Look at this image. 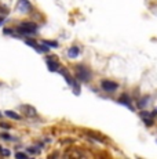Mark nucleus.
<instances>
[{"instance_id": "nucleus-1", "label": "nucleus", "mask_w": 157, "mask_h": 159, "mask_svg": "<svg viewBox=\"0 0 157 159\" xmlns=\"http://www.w3.org/2000/svg\"><path fill=\"white\" fill-rule=\"evenodd\" d=\"M17 33L22 38V36H31V35H36L39 32V25L32 21H23L15 28Z\"/></svg>"}, {"instance_id": "nucleus-2", "label": "nucleus", "mask_w": 157, "mask_h": 159, "mask_svg": "<svg viewBox=\"0 0 157 159\" xmlns=\"http://www.w3.org/2000/svg\"><path fill=\"white\" fill-rule=\"evenodd\" d=\"M74 69H76V78H77V80L86 82V83L91 80L92 73H91V71L88 69V66H86L84 64H77Z\"/></svg>"}, {"instance_id": "nucleus-3", "label": "nucleus", "mask_w": 157, "mask_h": 159, "mask_svg": "<svg viewBox=\"0 0 157 159\" xmlns=\"http://www.w3.org/2000/svg\"><path fill=\"white\" fill-rule=\"evenodd\" d=\"M25 43L28 44V46H31L32 48H35L37 53H43V54H46V53H48L50 51V47H48L47 44H44V43H37V42L35 40V39H25Z\"/></svg>"}, {"instance_id": "nucleus-4", "label": "nucleus", "mask_w": 157, "mask_h": 159, "mask_svg": "<svg viewBox=\"0 0 157 159\" xmlns=\"http://www.w3.org/2000/svg\"><path fill=\"white\" fill-rule=\"evenodd\" d=\"M101 87H102V90L106 91V93H113V91H116L117 89H119V84L113 80H102Z\"/></svg>"}, {"instance_id": "nucleus-5", "label": "nucleus", "mask_w": 157, "mask_h": 159, "mask_svg": "<svg viewBox=\"0 0 157 159\" xmlns=\"http://www.w3.org/2000/svg\"><path fill=\"white\" fill-rule=\"evenodd\" d=\"M17 10L19 11V13H31L32 10V3L29 2V0H18L17 3Z\"/></svg>"}, {"instance_id": "nucleus-6", "label": "nucleus", "mask_w": 157, "mask_h": 159, "mask_svg": "<svg viewBox=\"0 0 157 159\" xmlns=\"http://www.w3.org/2000/svg\"><path fill=\"white\" fill-rule=\"evenodd\" d=\"M19 111L22 112L23 115L29 116V118H35V116L37 115V111H36V109L33 108L32 105H29V104H25V105H21V107H19Z\"/></svg>"}, {"instance_id": "nucleus-7", "label": "nucleus", "mask_w": 157, "mask_h": 159, "mask_svg": "<svg viewBox=\"0 0 157 159\" xmlns=\"http://www.w3.org/2000/svg\"><path fill=\"white\" fill-rule=\"evenodd\" d=\"M46 64H47V68H48V71L50 72H58L59 68H61L59 64H58V61L54 60V58H51V57L46 58Z\"/></svg>"}, {"instance_id": "nucleus-8", "label": "nucleus", "mask_w": 157, "mask_h": 159, "mask_svg": "<svg viewBox=\"0 0 157 159\" xmlns=\"http://www.w3.org/2000/svg\"><path fill=\"white\" fill-rule=\"evenodd\" d=\"M117 102L119 104H121V105H125L127 108H129L131 111H134V107L131 105V98H129V96L128 94H121V96L119 97V100H117Z\"/></svg>"}, {"instance_id": "nucleus-9", "label": "nucleus", "mask_w": 157, "mask_h": 159, "mask_svg": "<svg viewBox=\"0 0 157 159\" xmlns=\"http://www.w3.org/2000/svg\"><path fill=\"white\" fill-rule=\"evenodd\" d=\"M78 54H80V48H78L77 46H73V47H70L68 50V57L72 58V60H73V58H76Z\"/></svg>"}, {"instance_id": "nucleus-10", "label": "nucleus", "mask_w": 157, "mask_h": 159, "mask_svg": "<svg viewBox=\"0 0 157 159\" xmlns=\"http://www.w3.org/2000/svg\"><path fill=\"white\" fill-rule=\"evenodd\" d=\"M4 115L7 116V118H10V119H14V120H19L21 119V115H18L17 112H14V111H6Z\"/></svg>"}, {"instance_id": "nucleus-11", "label": "nucleus", "mask_w": 157, "mask_h": 159, "mask_svg": "<svg viewBox=\"0 0 157 159\" xmlns=\"http://www.w3.org/2000/svg\"><path fill=\"white\" fill-rule=\"evenodd\" d=\"M87 136H88L90 139H92V140H95V141H98V143H104V139H101V137H99L98 134H95L94 131H87Z\"/></svg>"}, {"instance_id": "nucleus-12", "label": "nucleus", "mask_w": 157, "mask_h": 159, "mask_svg": "<svg viewBox=\"0 0 157 159\" xmlns=\"http://www.w3.org/2000/svg\"><path fill=\"white\" fill-rule=\"evenodd\" d=\"M65 157H78V158H83L84 155L81 154V152H78V151H68L65 154Z\"/></svg>"}, {"instance_id": "nucleus-13", "label": "nucleus", "mask_w": 157, "mask_h": 159, "mask_svg": "<svg viewBox=\"0 0 157 159\" xmlns=\"http://www.w3.org/2000/svg\"><path fill=\"white\" fill-rule=\"evenodd\" d=\"M147 101H149V97H143L142 100L138 101V108H145L147 105Z\"/></svg>"}, {"instance_id": "nucleus-14", "label": "nucleus", "mask_w": 157, "mask_h": 159, "mask_svg": "<svg viewBox=\"0 0 157 159\" xmlns=\"http://www.w3.org/2000/svg\"><path fill=\"white\" fill-rule=\"evenodd\" d=\"M43 43L44 44H47L48 46V47H50V48H57V47H58V42H53V40H43Z\"/></svg>"}, {"instance_id": "nucleus-15", "label": "nucleus", "mask_w": 157, "mask_h": 159, "mask_svg": "<svg viewBox=\"0 0 157 159\" xmlns=\"http://www.w3.org/2000/svg\"><path fill=\"white\" fill-rule=\"evenodd\" d=\"M0 137H2L3 140H8V141H15V139H13V136H10L8 133H2V134H0Z\"/></svg>"}, {"instance_id": "nucleus-16", "label": "nucleus", "mask_w": 157, "mask_h": 159, "mask_svg": "<svg viewBox=\"0 0 157 159\" xmlns=\"http://www.w3.org/2000/svg\"><path fill=\"white\" fill-rule=\"evenodd\" d=\"M15 158H18V159H26L28 158V154H23V152H17L15 154Z\"/></svg>"}, {"instance_id": "nucleus-17", "label": "nucleus", "mask_w": 157, "mask_h": 159, "mask_svg": "<svg viewBox=\"0 0 157 159\" xmlns=\"http://www.w3.org/2000/svg\"><path fill=\"white\" fill-rule=\"evenodd\" d=\"M143 122H145L146 126H152L153 125V118H146V119H143Z\"/></svg>"}, {"instance_id": "nucleus-18", "label": "nucleus", "mask_w": 157, "mask_h": 159, "mask_svg": "<svg viewBox=\"0 0 157 159\" xmlns=\"http://www.w3.org/2000/svg\"><path fill=\"white\" fill-rule=\"evenodd\" d=\"M0 127H3V129H6V130H10V129H11V125L2 122V123H0Z\"/></svg>"}, {"instance_id": "nucleus-19", "label": "nucleus", "mask_w": 157, "mask_h": 159, "mask_svg": "<svg viewBox=\"0 0 157 159\" xmlns=\"http://www.w3.org/2000/svg\"><path fill=\"white\" fill-rule=\"evenodd\" d=\"M26 151H28L31 155H36V154L39 152V149H35V148H26Z\"/></svg>"}, {"instance_id": "nucleus-20", "label": "nucleus", "mask_w": 157, "mask_h": 159, "mask_svg": "<svg viewBox=\"0 0 157 159\" xmlns=\"http://www.w3.org/2000/svg\"><path fill=\"white\" fill-rule=\"evenodd\" d=\"M0 154H2L3 157H10V155H11V152L8 151V149H4V148H3V151L0 152Z\"/></svg>"}, {"instance_id": "nucleus-21", "label": "nucleus", "mask_w": 157, "mask_h": 159, "mask_svg": "<svg viewBox=\"0 0 157 159\" xmlns=\"http://www.w3.org/2000/svg\"><path fill=\"white\" fill-rule=\"evenodd\" d=\"M4 22H6V17H3V15H0V26H2Z\"/></svg>"}, {"instance_id": "nucleus-22", "label": "nucleus", "mask_w": 157, "mask_h": 159, "mask_svg": "<svg viewBox=\"0 0 157 159\" xmlns=\"http://www.w3.org/2000/svg\"><path fill=\"white\" fill-rule=\"evenodd\" d=\"M0 11H2V13H8V10H7V8H6V7H3V6H0Z\"/></svg>"}, {"instance_id": "nucleus-23", "label": "nucleus", "mask_w": 157, "mask_h": 159, "mask_svg": "<svg viewBox=\"0 0 157 159\" xmlns=\"http://www.w3.org/2000/svg\"><path fill=\"white\" fill-rule=\"evenodd\" d=\"M2 151H3V147H2V145H0V152H2Z\"/></svg>"}, {"instance_id": "nucleus-24", "label": "nucleus", "mask_w": 157, "mask_h": 159, "mask_svg": "<svg viewBox=\"0 0 157 159\" xmlns=\"http://www.w3.org/2000/svg\"><path fill=\"white\" fill-rule=\"evenodd\" d=\"M2 116H3V115H2V112H0V118H2Z\"/></svg>"}]
</instances>
